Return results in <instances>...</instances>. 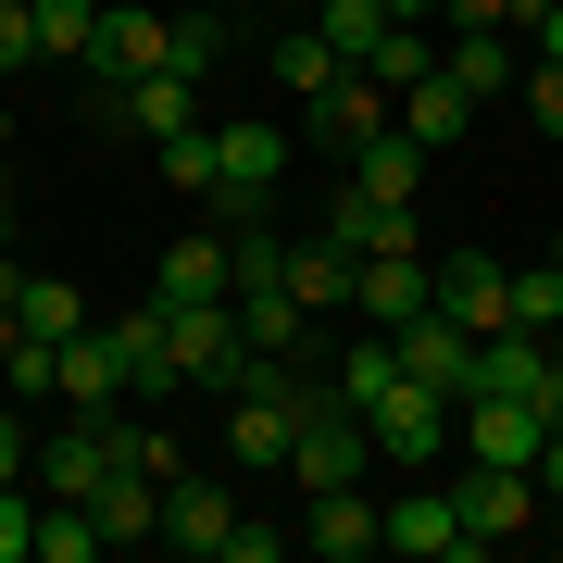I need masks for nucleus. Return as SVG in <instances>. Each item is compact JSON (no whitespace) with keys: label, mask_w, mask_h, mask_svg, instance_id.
Segmentation results:
<instances>
[{"label":"nucleus","mask_w":563,"mask_h":563,"mask_svg":"<svg viewBox=\"0 0 563 563\" xmlns=\"http://www.w3.org/2000/svg\"><path fill=\"white\" fill-rule=\"evenodd\" d=\"M325 401V376L301 351L288 363H251L239 388H225V476H288V439H301V413Z\"/></svg>","instance_id":"f257e3e1"},{"label":"nucleus","mask_w":563,"mask_h":563,"mask_svg":"<svg viewBox=\"0 0 563 563\" xmlns=\"http://www.w3.org/2000/svg\"><path fill=\"white\" fill-rule=\"evenodd\" d=\"M363 426H376V463H401V476H439L451 439H463V401L426 376H388L376 401H363Z\"/></svg>","instance_id":"f03ea898"},{"label":"nucleus","mask_w":563,"mask_h":563,"mask_svg":"<svg viewBox=\"0 0 563 563\" xmlns=\"http://www.w3.org/2000/svg\"><path fill=\"white\" fill-rule=\"evenodd\" d=\"M276 176H288V139L276 125H213V225H263L276 213Z\"/></svg>","instance_id":"7ed1b4c3"},{"label":"nucleus","mask_w":563,"mask_h":563,"mask_svg":"<svg viewBox=\"0 0 563 563\" xmlns=\"http://www.w3.org/2000/svg\"><path fill=\"white\" fill-rule=\"evenodd\" d=\"M176 63V13H151V0H101V38L76 63V101L88 88H125V76H163Z\"/></svg>","instance_id":"20e7f679"},{"label":"nucleus","mask_w":563,"mask_h":563,"mask_svg":"<svg viewBox=\"0 0 563 563\" xmlns=\"http://www.w3.org/2000/svg\"><path fill=\"white\" fill-rule=\"evenodd\" d=\"M163 339H176V376L188 388H239L251 376V325H239V301H163Z\"/></svg>","instance_id":"39448f33"},{"label":"nucleus","mask_w":563,"mask_h":563,"mask_svg":"<svg viewBox=\"0 0 563 563\" xmlns=\"http://www.w3.org/2000/svg\"><path fill=\"white\" fill-rule=\"evenodd\" d=\"M363 451H376V426H363L339 401V376H325V401L301 413V439H288V476H301V501L313 488H363Z\"/></svg>","instance_id":"423d86ee"},{"label":"nucleus","mask_w":563,"mask_h":563,"mask_svg":"<svg viewBox=\"0 0 563 563\" xmlns=\"http://www.w3.org/2000/svg\"><path fill=\"white\" fill-rule=\"evenodd\" d=\"M463 526H476V551H501V539H526V526L551 514V488H539V463H463Z\"/></svg>","instance_id":"0eeeda50"},{"label":"nucleus","mask_w":563,"mask_h":563,"mask_svg":"<svg viewBox=\"0 0 563 563\" xmlns=\"http://www.w3.org/2000/svg\"><path fill=\"white\" fill-rule=\"evenodd\" d=\"M551 413L526 388H463V463H539Z\"/></svg>","instance_id":"6e6552de"},{"label":"nucleus","mask_w":563,"mask_h":563,"mask_svg":"<svg viewBox=\"0 0 563 563\" xmlns=\"http://www.w3.org/2000/svg\"><path fill=\"white\" fill-rule=\"evenodd\" d=\"M439 313L463 325V339H501V325H514V263H488L476 239H463V251L439 263Z\"/></svg>","instance_id":"1a4fd4ad"},{"label":"nucleus","mask_w":563,"mask_h":563,"mask_svg":"<svg viewBox=\"0 0 563 563\" xmlns=\"http://www.w3.org/2000/svg\"><path fill=\"white\" fill-rule=\"evenodd\" d=\"M426 301H439V263H426V251H376V263H351V325H413Z\"/></svg>","instance_id":"9d476101"},{"label":"nucleus","mask_w":563,"mask_h":563,"mask_svg":"<svg viewBox=\"0 0 563 563\" xmlns=\"http://www.w3.org/2000/svg\"><path fill=\"white\" fill-rule=\"evenodd\" d=\"M101 339H113V363H125V401H139V413H163V401H176V339H163V301H139V313H113L101 325Z\"/></svg>","instance_id":"9b49d317"},{"label":"nucleus","mask_w":563,"mask_h":563,"mask_svg":"<svg viewBox=\"0 0 563 563\" xmlns=\"http://www.w3.org/2000/svg\"><path fill=\"white\" fill-rule=\"evenodd\" d=\"M225 539H239V501H225L213 476L163 488V551H176V563H225Z\"/></svg>","instance_id":"f8f14e48"},{"label":"nucleus","mask_w":563,"mask_h":563,"mask_svg":"<svg viewBox=\"0 0 563 563\" xmlns=\"http://www.w3.org/2000/svg\"><path fill=\"white\" fill-rule=\"evenodd\" d=\"M388 351H401V376H426V388H451V401H463V388H476V351H488V339H463V325L426 301L413 325H388Z\"/></svg>","instance_id":"ddd939ff"},{"label":"nucleus","mask_w":563,"mask_h":563,"mask_svg":"<svg viewBox=\"0 0 563 563\" xmlns=\"http://www.w3.org/2000/svg\"><path fill=\"white\" fill-rule=\"evenodd\" d=\"M439 76L463 88V101H501V88H526V51H514V25H451Z\"/></svg>","instance_id":"4468645a"},{"label":"nucleus","mask_w":563,"mask_h":563,"mask_svg":"<svg viewBox=\"0 0 563 563\" xmlns=\"http://www.w3.org/2000/svg\"><path fill=\"white\" fill-rule=\"evenodd\" d=\"M388 551H413V563H463V551H476V526H463L451 488H401V501H388Z\"/></svg>","instance_id":"2eb2a0df"},{"label":"nucleus","mask_w":563,"mask_h":563,"mask_svg":"<svg viewBox=\"0 0 563 563\" xmlns=\"http://www.w3.org/2000/svg\"><path fill=\"white\" fill-rule=\"evenodd\" d=\"M301 551H325V563H363V551H388V501H363V488H313V514H301Z\"/></svg>","instance_id":"dca6fc26"},{"label":"nucleus","mask_w":563,"mask_h":563,"mask_svg":"<svg viewBox=\"0 0 563 563\" xmlns=\"http://www.w3.org/2000/svg\"><path fill=\"white\" fill-rule=\"evenodd\" d=\"M225 288H239V251H225V225H188V239H163L151 301H225Z\"/></svg>","instance_id":"f3484780"},{"label":"nucleus","mask_w":563,"mask_h":563,"mask_svg":"<svg viewBox=\"0 0 563 563\" xmlns=\"http://www.w3.org/2000/svg\"><path fill=\"white\" fill-rule=\"evenodd\" d=\"M325 239H339L351 263H376V251H426V213H413V201H363V188H339Z\"/></svg>","instance_id":"a211bd4d"},{"label":"nucleus","mask_w":563,"mask_h":563,"mask_svg":"<svg viewBox=\"0 0 563 563\" xmlns=\"http://www.w3.org/2000/svg\"><path fill=\"white\" fill-rule=\"evenodd\" d=\"M288 301H301L313 325H351V251L325 239V225H313V239H288Z\"/></svg>","instance_id":"6ab92c4d"},{"label":"nucleus","mask_w":563,"mask_h":563,"mask_svg":"<svg viewBox=\"0 0 563 563\" xmlns=\"http://www.w3.org/2000/svg\"><path fill=\"white\" fill-rule=\"evenodd\" d=\"M351 188L363 201H426V139L413 125H376V139L351 151Z\"/></svg>","instance_id":"aec40b11"},{"label":"nucleus","mask_w":563,"mask_h":563,"mask_svg":"<svg viewBox=\"0 0 563 563\" xmlns=\"http://www.w3.org/2000/svg\"><path fill=\"white\" fill-rule=\"evenodd\" d=\"M376 125H401V101H388V88H376V76L351 63V76H339V88L313 101V139H325V151H363Z\"/></svg>","instance_id":"412c9836"},{"label":"nucleus","mask_w":563,"mask_h":563,"mask_svg":"<svg viewBox=\"0 0 563 563\" xmlns=\"http://www.w3.org/2000/svg\"><path fill=\"white\" fill-rule=\"evenodd\" d=\"M63 413H125V363H113L101 325H76V339H63Z\"/></svg>","instance_id":"4be33fe9"},{"label":"nucleus","mask_w":563,"mask_h":563,"mask_svg":"<svg viewBox=\"0 0 563 563\" xmlns=\"http://www.w3.org/2000/svg\"><path fill=\"white\" fill-rule=\"evenodd\" d=\"M339 76H351V51L325 38V25H288V38H276V88H288V101H301V113H313V101H325V88H339Z\"/></svg>","instance_id":"5701e85b"},{"label":"nucleus","mask_w":563,"mask_h":563,"mask_svg":"<svg viewBox=\"0 0 563 563\" xmlns=\"http://www.w3.org/2000/svg\"><path fill=\"white\" fill-rule=\"evenodd\" d=\"M0 401H63V339L0 325Z\"/></svg>","instance_id":"b1692460"},{"label":"nucleus","mask_w":563,"mask_h":563,"mask_svg":"<svg viewBox=\"0 0 563 563\" xmlns=\"http://www.w3.org/2000/svg\"><path fill=\"white\" fill-rule=\"evenodd\" d=\"M363 76L401 101V88H426V76H439V38H426L413 13H388V25H376V51H363Z\"/></svg>","instance_id":"393cba45"},{"label":"nucleus","mask_w":563,"mask_h":563,"mask_svg":"<svg viewBox=\"0 0 563 563\" xmlns=\"http://www.w3.org/2000/svg\"><path fill=\"white\" fill-rule=\"evenodd\" d=\"M88 514H101V539H113V551L163 539V476H139V463H125V476H113V488H101V501H88Z\"/></svg>","instance_id":"a878e982"},{"label":"nucleus","mask_w":563,"mask_h":563,"mask_svg":"<svg viewBox=\"0 0 563 563\" xmlns=\"http://www.w3.org/2000/svg\"><path fill=\"white\" fill-rule=\"evenodd\" d=\"M13 325H38V339H76V325H101V313H88V288L76 276H25V313Z\"/></svg>","instance_id":"bb28decb"},{"label":"nucleus","mask_w":563,"mask_h":563,"mask_svg":"<svg viewBox=\"0 0 563 563\" xmlns=\"http://www.w3.org/2000/svg\"><path fill=\"white\" fill-rule=\"evenodd\" d=\"M463 113H476V101H463L451 76H426V88H401V125H413L426 151H451V139H463Z\"/></svg>","instance_id":"cd10ccee"},{"label":"nucleus","mask_w":563,"mask_h":563,"mask_svg":"<svg viewBox=\"0 0 563 563\" xmlns=\"http://www.w3.org/2000/svg\"><path fill=\"white\" fill-rule=\"evenodd\" d=\"M514 325H526V339L563 325V251H551V263H514Z\"/></svg>","instance_id":"c85d7f7f"},{"label":"nucleus","mask_w":563,"mask_h":563,"mask_svg":"<svg viewBox=\"0 0 563 563\" xmlns=\"http://www.w3.org/2000/svg\"><path fill=\"white\" fill-rule=\"evenodd\" d=\"M163 188H176V201H213V125H176V139H163Z\"/></svg>","instance_id":"c756f323"},{"label":"nucleus","mask_w":563,"mask_h":563,"mask_svg":"<svg viewBox=\"0 0 563 563\" xmlns=\"http://www.w3.org/2000/svg\"><path fill=\"white\" fill-rule=\"evenodd\" d=\"M88 38H101V0H38V51L51 63H88Z\"/></svg>","instance_id":"7c9ffc66"},{"label":"nucleus","mask_w":563,"mask_h":563,"mask_svg":"<svg viewBox=\"0 0 563 563\" xmlns=\"http://www.w3.org/2000/svg\"><path fill=\"white\" fill-rule=\"evenodd\" d=\"M225 38H239V13H176V76H213Z\"/></svg>","instance_id":"2f4dec72"},{"label":"nucleus","mask_w":563,"mask_h":563,"mask_svg":"<svg viewBox=\"0 0 563 563\" xmlns=\"http://www.w3.org/2000/svg\"><path fill=\"white\" fill-rule=\"evenodd\" d=\"M38 0H0V88H13V76H38Z\"/></svg>","instance_id":"473e14b6"},{"label":"nucleus","mask_w":563,"mask_h":563,"mask_svg":"<svg viewBox=\"0 0 563 563\" xmlns=\"http://www.w3.org/2000/svg\"><path fill=\"white\" fill-rule=\"evenodd\" d=\"M0 563H38V476L0 488Z\"/></svg>","instance_id":"72a5a7b5"},{"label":"nucleus","mask_w":563,"mask_h":563,"mask_svg":"<svg viewBox=\"0 0 563 563\" xmlns=\"http://www.w3.org/2000/svg\"><path fill=\"white\" fill-rule=\"evenodd\" d=\"M313 25H325V38L363 63V51H376V25H388V0H313Z\"/></svg>","instance_id":"f704fd0d"},{"label":"nucleus","mask_w":563,"mask_h":563,"mask_svg":"<svg viewBox=\"0 0 563 563\" xmlns=\"http://www.w3.org/2000/svg\"><path fill=\"white\" fill-rule=\"evenodd\" d=\"M38 476V426H25V401H0V488Z\"/></svg>","instance_id":"c9c22d12"},{"label":"nucleus","mask_w":563,"mask_h":563,"mask_svg":"<svg viewBox=\"0 0 563 563\" xmlns=\"http://www.w3.org/2000/svg\"><path fill=\"white\" fill-rule=\"evenodd\" d=\"M514 101H526V125H551V139H563V63H526Z\"/></svg>","instance_id":"e433bc0d"},{"label":"nucleus","mask_w":563,"mask_h":563,"mask_svg":"<svg viewBox=\"0 0 563 563\" xmlns=\"http://www.w3.org/2000/svg\"><path fill=\"white\" fill-rule=\"evenodd\" d=\"M276 551H301V526H251V514H239V539H225V563H276Z\"/></svg>","instance_id":"4c0bfd02"},{"label":"nucleus","mask_w":563,"mask_h":563,"mask_svg":"<svg viewBox=\"0 0 563 563\" xmlns=\"http://www.w3.org/2000/svg\"><path fill=\"white\" fill-rule=\"evenodd\" d=\"M514 38H526V51H539V63H563V0H539V13H526V25H514Z\"/></svg>","instance_id":"58836bf2"},{"label":"nucleus","mask_w":563,"mask_h":563,"mask_svg":"<svg viewBox=\"0 0 563 563\" xmlns=\"http://www.w3.org/2000/svg\"><path fill=\"white\" fill-rule=\"evenodd\" d=\"M439 25H514V0H451Z\"/></svg>","instance_id":"ea45409f"},{"label":"nucleus","mask_w":563,"mask_h":563,"mask_svg":"<svg viewBox=\"0 0 563 563\" xmlns=\"http://www.w3.org/2000/svg\"><path fill=\"white\" fill-rule=\"evenodd\" d=\"M13 313H25V263L0 251V325H13Z\"/></svg>","instance_id":"a19ab883"},{"label":"nucleus","mask_w":563,"mask_h":563,"mask_svg":"<svg viewBox=\"0 0 563 563\" xmlns=\"http://www.w3.org/2000/svg\"><path fill=\"white\" fill-rule=\"evenodd\" d=\"M388 13H413V25H439V13H451V0H388Z\"/></svg>","instance_id":"79ce46f5"},{"label":"nucleus","mask_w":563,"mask_h":563,"mask_svg":"<svg viewBox=\"0 0 563 563\" xmlns=\"http://www.w3.org/2000/svg\"><path fill=\"white\" fill-rule=\"evenodd\" d=\"M0 251H13V188H0Z\"/></svg>","instance_id":"37998d69"},{"label":"nucleus","mask_w":563,"mask_h":563,"mask_svg":"<svg viewBox=\"0 0 563 563\" xmlns=\"http://www.w3.org/2000/svg\"><path fill=\"white\" fill-rule=\"evenodd\" d=\"M551 351H563V325H551Z\"/></svg>","instance_id":"c03bdc74"},{"label":"nucleus","mask_w":563,"mask_h":563,"mask_svg":"<svg viewBox=\"0 0 563 563\" xmlns=\"http://www.w3.org/2000/svg\"><path fill=\"white\" fill-rule=\"evenodd\" d=\"M551 526H563V501H551Z\"/></svg>","instance_id":"a18cd8bd"}]
</instances>
